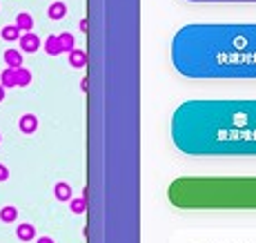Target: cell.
<instances>
[{"label": "cell", "mask_w": 256, "mask_h": 243, "mask_svg": "<svg viewBox=\"0 0 256 243\" xmlns=\"http://www.w3.org/2000/svg\"><path fill=\"white\" fill-rule=\"evenodd\" d=\"M172 63L194 80H256V22L181 27L172 40Z\"/></svg>", "instance_id": "cell-1"}, {"label": "cell", "mask_w": 256, "mask_h": 243, "mask_svg": "<svg viewBox=\"0 0 256 243\" xmlns=\"http://www.w3.org/2000/svg\"><path fill=\"white\" fill-rule=\"evenodd\" d=\"M172 141L187 156H256V98L181 103Z\"/></svg>", "instance_id": "cell-2"}, {"label": "cell", "mask_w": 256, "mask_h": 243, "mask_svg": "<svg viewBox=\"0 0 256 243\" xmlns=\"http://www.w3.org/2000/svg\"><path fill=\"white\" fill-rule=\"evenodd\" d=\"M169 201L185 210L256 207V179H178L169 185Z\"/></svg>", "instance_id": "cell-3"}, {"label": "cell", "mask_w": 256, "mask_h": 243, "mask_svg": "<svg viewBox=\"0 0 256 243\" xmlns=\"http://www.w3.org/2000/svg\"><path fill=\"white\" fill-rule=\"evenodd\" d=\"M5 63L9 65V69H18L22 65V54L16 49H7L5 52Z\"/></svg>", "instance_id": "cell-4"}, {"label": "cell", "mask_w": 256, "mask_h": 243, "mask_svg": "<svg viewBox=\"0 0 256 243\" xmlns=\"http://www.w3.org/2000/svg\"><path fill=\"white\" fill-rule=\"evenodd\" d=\"M16 234L20 241H32V239L36 237V230H34V225H29V223H22V225H18Z\"/></svg>", "instance_id": "cell-5"}, {"label": "cell", "mask_w": 256, "mask_h": 243, "mask_svg": "<svg viewBox=\"0 0 256 243\" xmlns=\"http://www.w3.org/2000/svg\"><path fill=\"white\" fill-rule=\"evenodd\" d=\"M20 45H22V49H25V52H36L38 45H40V40H38L34 34H25V36L20 38Z\"/></svg>", "instance_id": "cell-6"}, {"label": "cell", "mask_w": 256, "mask_h": 243, "mask_svg": "<svg viewBox=\"0 0 256 243\" xmlns=\"http://www.w3.org/2000/svg\"><path fill=\"white\" fill-rule=\"evenodd\" d=\"M36 127H38L36 116H32V114H27V116H22V118H20V130H22L25 134L36 132Z\"/></svg>", "instance_id": "cell-7"}, {"label": "cell", "mask_w": 256, "mask_h": 243, "mask_svg": "<svg viewBox=\"0 0 256 243\" xmlns=\"http://www.w3.org/2000/svg\"><path fill=\"white\" fill-rule=\"evenodd\" d=\"M16 217H18V210H16V207L7 206V207H2V210H0V219H2L5 223L16 221Z\"/></svg>", "instance_id": "cell-8"}, {"label": "cell", "mask_w": 256, "mask_h": 243, "mask_svg": "<svg viewBox=\"0 0 256 243\" xmlns=\"http://www.w3.org/2000/svg\"><path fill=\"white\" fill-rule=\"evenodd\" d=\"M2 38H5V40H18V38H20V29H18L16 25L5 27V29H2Z\"/></svg>", "instance_id": "cell-9"}, {"label": "cell", "mask_w": 256, "mask_h": 243, "mask_svg": "<svg viewBox=\"0 0 256 243\" xmlns=\"http://www.w3.org/2000/svg\"><path fill=\"white\" fill-rule=\"evenodd\" d=\"M45 49H47L49 54H60V52H63V47H60V40H58L56 36L47 38V42H45Z\"/></svg>", "instance_id": "cell-10"}, {"label": "cell", "mask_w": 256, "mask_h": 243, "mask_svg": "<svg viewBox=\"0 0 256 243\" xmlns=\"http://www.w3.org/2000/svg\"><path fill=\"white\" fill-rule=\"evenodd\" d=\"M14 72H16V85H29V80H32V74H29L27 69L18 67V69H14Z\"/></svg>", "instance_id": "cell-11"}, {"label": "cell", "mask_w": 256, "mask_h": 243, "mask_svg": "<svg viewBox=\"0 0 256 243\" xmlns=\"http://www.w3.org/2000/svg\"><path fill=\"white\" fill-rule=\"evenodd\" d=\"M16 85V72L14 69H5L2 72V87H14Z\"/></svg>", "instance_id": "cell-12"}, {"label": "cell", "mask_w": 256, "mask_h": 243, "mask_svg": "<svg viewBox=\"0 0 256 243\" xmlns=\"http://www.w3.org/2000/svg\"><path fill=\"white\" fill-rule=\"evenodd\" d=\"M56 196L60 199V201H67L69 196H72V190H69L67 183H58L56 185Z\"/></svg>", "instance_id": "cell-13"}, {"label": "cell", "mask_w": 256, "mask_h": 243, "mask_svg": "<svg viewBox=\"0 0 256 243\" xmlns=\"http://www.w3.org/2000/svg\"><path fill=\"white\" fill-rule=\"evenodd\" d=\"M69 60H72L73 67H83V65H85V54L80 52V49H72V56H69Z\"/></svg>", "instance_id": "cell-14"}, {"label": "cell", "mask_w": 256, "mask_h": 243, "mask_svg": "<svg viewBox=\"0 0 256 243\" xmlns=\"http://www.w3.org/2000/svg\"><path fill=\"white\" fill-rule=\"evenodd\" d=\"M16 27L18 29H32V16H29V14H20V16L16 18Z\"/></svg>", "instance_id": "cell-15"}, {"label": "cell", "mask_w": 256, "mask_h": 243, "mask_svg": "<svg viewBox=\"0 0 256 243\" xmlns=\"http://www.w3.org/2000/svg\"><path fill=\"white\" fill-rule=\"evenodd\" d=\"M49 16H52V18H63L65 16V5H60V2L52 5V9H49Z\"/></svg>", "instance_id": "cell-16"}, {"label": "cell", "mask_w": 256, "mask_h": 243, "mask_svg": "<svg viewBox=\"0 0 256 243\" xmlns=\"http://www.w3.org/2000/svg\"><path fill=\"white\" fill-rule=\"evenodd\" d=\"M58 40H60V47H63V49H72L73 47V38L69 36V34H63Z\"/></svg>", "instance_id": "cell-17"}, {"label": "cell", "mask_w": 256, "mask_h": 243, "mask_svg": "<svg viewBox=\"0 0 256 243\" xmlns=\"http://www.w3.org/2000/svg\"><path fill=\"white\" fill-rule=\"evenodd\" d=\"M189 2H256V0H189Z\"/></svg>", "instance_id": "cell-18"}, {"label": "cell", "mask_w": 256, "mask_h": 243, "mask_svg": "<svg viewBox=\"0 0 256 243\" xmlns=\"http://www.w3.org/2000/svg\"><path fill=\"white\" fill-rule=\"evenodd\" d=\"M72 210L76 212V214H83V212H85V201H83V199L73 201V203H72Z\"/></svg>", "instance_id": "cell-19"}, {"label": "cell", "mask_w": 256, "mask_h": 243, "mask_svg": "<svg viewBox=\"0 0 256 243\" xmlns=\"http://www.w3.org/2000/svg\"><path fill=\"white\" fill-rule=\"evenodd\" d=\"M7 179H9V169L0 163V181H7Z\"/></svg>", "instance_id": "cell-20"}, {"label": "cell", "mask_w": 256, "mask_h": 243, "mask_svg": "<svg viewBox=\"0 0 256 243\" xmlns=\"http://www.w3.org/2000/svg\"><path fill=\"white\" fill-rule=\"evenodd\" d=\"M38 243H54V239H49V237H40V239H38Z\"/></svg>", "instance_id": "cell-21"}, {"label": "cell", "mask_w": 256, "mask_h": 243, "mask_svg": "<svg viewBox=\"0 0 256 243\" xmlns=\"http://www.w3.org/2000/svg\"><path fill=\"white\" fill-rule=\"evenodd\" d=\"M0 101H5V87L0 85Z\"/></svg>", "instance_id": "cell-22"}]
</instances>
